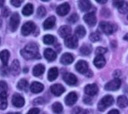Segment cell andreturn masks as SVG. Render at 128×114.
I'll return each mask as SVG.
<instances>
[{
    "mask_svg": "<svg viewBox=\"0 0 128 114\" xmlns=\"http://www.w3.org/2000/svg\"><path fill=\"white\" fill-rule=\"evenodd\" d=\"M94 64L97 68H102L106 65V59L103 55H97L94 58Z\"/></svg>",
    "mask_w": 128,
    "mask_h": 114,
    "instance_id": "cell-21",
    "label": "cell"
},
{
    "mask_svg": "<svg viewBox=\"0 0 128 114\" xmlns=\"http://www.w3.org/2000/svg\"><path fill=\"white\" fill-rule=\"evenodd\" d=\"M4 4H5V2L3 1V0H0V8L3 7Z\"/></svg>",
    "mask_w": 128,
    "mask_h": 114,
    "instance_id": "cell-50",
    "label": "cell"
},
{
    "mask_svg": "<svg viewBox=\"0 0 128 114\" xmlns=\"http://www.w3.org/2000/svg\"><path fill=\"white\" fill-rule=\"evenodd\" d=\"M76 69L78 73L86 74L88 72V64L84 61H79L76 64Z\"/></svg>",
    "mask_w": 128,
    "mask_h": 114,
    "instance_id": "cell-10",
    "label": "cell"
},
{
    "mask_svg": "<svg viewBox=\"0 0 128 114\" xmlns=\"http://www.w3.org/2000/svg\"><path fill=\"white\" fill-rule=\"evenodd\" d=\"M100 29L106 34L109 35L113 33L116 30H115V27L114 25L106 22V21H102L100 24Z\"/></svg>",
    "mask_w": 128,
    "mask_h": 114,
    "instance_id": "cell-3",
    "label": "cell"
},
{
    "mask_svg": "<svg viewBox=\"0 0 128 114\" xmlns=\"http://www.w3.org/2000/svg\"><path fill=\"white\" fill-rule=\"evenodd\" d=\"M124 40H126V41H128V33H127V34H126V35L124 36Z\"/></svg>",
    "mask_w": 128,
    "mask_h": 114,
    "instance_id": "cell-52",
    "label": "cell"
},
{
    "mask_svg": "<svg viewBox=\"0 0 128 114\" xmlns=\"http://www.w3.org/2000/svg\"><path fill=\"white\" fill-rule=\"evenodd\" d=\"M68 22L70 23V24H75L78 21V16L77 14H73L69 18H68Z\"/></svg>",
    "mask_w": 128,
    "mask_h": 114,
    "instance_id": "cell-38",
    "label": "cell"
},
{
    "mask_svg": "<svg viewBox=\"0 0 128 114\" xmlns=\"http://www.w3.org/2000/svg\"><path fill=\"white\" fill-rule=\"evenodd\" d=\"M78 100V95L76 92H70L65 97V103L68 106H72Z\"/></svg>",
    "mask_w": 128,
    "mask_h": 114,
    "instance_id": "cell-16",
    "label": "cell"
},
{
    "mask_svg": "<svg viewBox=\"0 0 128 114\" xmlns=\"http://www.w3.org/2000/svg\"><path fill=\"white\" fill-rule=\"evenodd\" d=\"M70 11V6L68 3H63L56 8V13L60 16H65Z\"/></svg>",
    "mask_w": 128,
    "mask_h": 114,
    "instance_id": "cell-12",
    "label": "cell"
},
{
    "mask_svg": "<svg viewBox=\"0 0 128 114\" xmlns=\"http://www.w3.org/2000/svg\"><path fill=\"white\" fill-rule=\"evenodd\" d=\"M44 56L48 61H53L56 58V54L51 48H47L44 51Z\"/></svg>",
    "mask_w": 128,
    "mask_h": 114,
    "instance_id": "cell-19",
    "label": "cell"
},
{
    "mask_svg": "<svg viewBox=\"0 0 128 114\" xmlns=\"http://www.w3.org/2000/svg\"><path fill=\"white\" fill-rule=\"evenodd\" d=\"M84 92L89 96H94L98 92V87L96 84H90L85 86Z\"/></svg>",
    "mask_w": 128,
    "mask_h": 114,
    "instance_id": "cell-13",
    "label": "cell"
},
{
    "mask_svg": "<svg viewBox=\"0 0 128 114\" xmlns=\"http://www.w3.org/2000/svg\"><path fill=\"white\" fill-rule=\"evenodd\" d=\"M84 21L90 27H94L96 24V18L94 12H90L84 16Z\"/></svg>",
    "mask_w": 128,
    "mask_h": 114,
    "instance_id": "cell-9",
    "label": "cell"
},
{
    "mask_svg": "<svg viewBox=\"0 0 128 114\" xmlns=\"http://www.w3.org/2000/svg\"><path fill=\"white\" fill-rule=\"evenodd\" d=\"M121 85V81L119 78H114L113 80L110 81L105 85V89L106 91H116Z\"/></svg>",
    "mask_w": 128,
    "mask_h": 114,
    "instance_id": "cell-5",
    "label": "cell"
},
{
    "mask_svg": "<svg viewBox=\"0 0 128 114\" xmlns=\"http://www.w3.org/2000/svg\"><path fill=\"white\" fill-rule=\"evenodd\" d=\"M91 3L88 0H84V1L78 2V7L82 12H88L91 8Z\"/></svg>",
    "mask_w": 128,
    "mask_h": 114,
    "instance_id": "cell-24",
    "label": "cell"
},
{
    "mask_svg": "<svg viewBox=\"0 0 128 114\" xmlns=\"http://www.w3.org/2000/svg\"><path fill=\"white\" fill-rule=\"evenodd\" d=\"M0 44H1V39H0Z\"/></svg>",
    "mask_w": 128,
    "mask_h": 114,
    "instance_id": "cell-56",
    "label": "cell"
},
{
    "mask_svg": "<svg viewBox=\"0 0 128 114\" xmlns=\"http://www.w3.org/2000/svg\"><path fill=\"white\" fill-rule=\"evenodd\" d=\"M92 48L89 45H84L80 48V52L84 56H88L91 53Z\"/></svg>",
    "mask_w": 128,
    "mask_h": 114,
    "instance_id": "cell-30",
    "label": "cell"
},
{
    "mask_svg": "<svg viewBox=\"0 0 128 114\" xmlns=\"http://www.w3.org/2000/svg\"><path fill=\"white\" fill-rule=\"evenodd\" d=\"M114 102V98L111 95H106L103 97L98 103V109L100 111L106 110L108 106H110Z\"/></svg>",
    "mask_w": 128,
    "mask_h": 114,
    "instance_id": "cell-2",
    "label": "cell"
},
{
    "mask_svg": "<svg viewBox=\"0 0 128 114\" xmlns=\"http://www.w3.org/2000/svg\"><path fill=\"white\" fill-rule=\"evenodd\" d=\"M22 13L25 16H30L33 13V6L32 4H27L22 10Z\"/></svg>",
    "mask_w": 128,
    "mask_h": 114,
    "instance_id": "cell-29",
    "label": "cell"
},
{
    "mask_svg": "<svg viewBox=\"0 0 128 114\" xmlns=\"http://www.w3.org/2000/svg\"><path fill=\"white\" fill-rule=\"evenodd\" d=\"M52 109L54 112L56 113H61L62 111V106L60 103L59 102H55L53 105H52Z\"/></svg>",
    "mask_w": 128,
    "mask_h": 114,
    "instance_id": "cell-33",
    "label": "cell"
},
{
    "mask_svg": "<svg viewBox=\"0 0 128 114\" xmlns=\"http://www.w3.org/2000/svg\"><path fill=\"white\" fill-rule=\"evenodd\" d=\"M35 29H36L35 24L32 21H28L23 25L21 28V33L23 36H27L30 33H32L35 30Z\"/></svg>",
    "mask_w": 128,
    "mask_h": 114,
    "instance_id": "cell-4",
    "label": "cell"
},
{
    "mask_svg": "<svg viewBox=\"0 0 128 114\" xmlns=\"http://www.w3.org/2000/svg\"><path fill=\"white\" fill-rule=\"evenodd\" d=\"M117 103L119 107L124 108L128 105V99L126 96H120L117 100Z\"/></svg>",
    "mask_w": 128,
    "mask_h": 114,
    "instance_id": "cell-28",
    "label": "cell"
},
{
    "mask_svg": "<svg viewBox=\"0 0 128 114\" xmlns=\"http://www.w3.org/2000/svg\"><path fill=\"white\" fill-rule=\"evenodd\" d=\"M38 113H39V109H38V108H32L26 114H38Z\"/></svg>",
    "mask_w": 128,
    "mask_h": 114,
    "instance_id": "cell-46",
    "label": "cell"
},
{
    "mask_svg": "<svg viewBox=\"0 0 128 114\" xmlns=\"http://www.w3.org/2000/svg\"><path fill=\"white\" fill-rule=\"evenodd\" d=\"M86 34V30L83 26H78L76 29V36L78 38H83Z\"/></svg>",
    "mask_w": 128,
    "mask_h": 114,
    "instance_id": "cell-32",
    "label": "cell"
},
{
    "mask_svg": "<svg viewBox=\"0 0 128 114\" xmlns=\"http://www.w3.org/2000/svg\"><path fill=\"white\" fill-rule=\"evenodd\" d=\"M74 61V58L73 56L70 54V53H65L63 54L60 58V62L61 64H64V65H68L70 64L73 62Z\"/></svg>",
    "mask_w": 128,
    "mask_h": 114,
    "instance_id": "cell-17",
    "label": "cell"
},
{
    "mask_svg": "<svg viewBox=\"0 0 128 114\" xmlns=\"http://www.w3.org/2000/svg\"><path fill=\"white\" fill-rule=\"evenodd\" d=\"M118 11L120 13H121V14L126 13L128 12V3L124 1L123 3L121 4V6L120 7H118Z\"/></svg>",
    "mask_w": 128,
    "mask_h": 114,
    "instance_id": "cell-35",
    "label": "cell"
},
{
    "mask_svg": "<svg viewBox=\"0 0 128 114\" xmlns=\"http://www.w3.org/2000/svg\"><path fill=\"white\" fill-rule=\"evenodd\" d=\"M23 1H19V0H13V1H11V4L14 7H20Z\"/></svg>",
    "mask_w": 128,
    "mask_h": 114,
    "instance_id": "cell-44",
    "label": "cell"
},
{
    "mask_svg": "<svg viewBox=\"0 0 128 114\" xmlns=\"http://www.w3.org/2000/svg\"><path fill=\"white\" fill-rule=\"evenodd\" d=\"M45 15H46V9H44V7H43V6L38 7V9L37 10V15L39 18H43Z\"/></svg>",
    "mask_w": 128,
    "mask_h": 114,
    "instance_id": "cell-37",
    "label": "cell"
},
{
    "mask_svg": "<svg viewBox=\"0 0 128 114\" xmlns=\"http://www.w3.org/2000/svg\"><path fill=\"white\" fill-rule=\"evenodd\" d=\"M50 91L55 96L58 97L65 91V88L60 84H55V85H53L50 86Z\"/></svg>",
    "mask_w": 128,
    "mask_h": 114,
    "instance_id": "cell-14",
    "label": "cell"
},
{
    "mask_svg": "<svg viewBox=\"0 0 128 114\" xmlns=\"http://www.w3.org/2000/svg\"><path fill=\"white\" fill-rule=\"evenodd\" d=\"M6 114H20V112H8Z\"/></svg>",
    "mask_w": 128,
    "mask_h": 114,
    "instance_id": "cell-53",
    "label": "cell"
},
{
    "mask_svg": "<svg viewBox=\"0 0 128 114\" xmlns=\"http://www.w3.org/2000/svg\"><path fill=\"white\" fill-rule=\"evenodd\" d=\"M55 22H56V18L54 16H51V17H49L48 18H47L44 24H43V27L44 30H50L51 29L54 24H55Z\"/></svg>",
    "mask_w": 128,
    "mask_h": 114,
    "instance_id": "cell-22",
    "label": "cell"
},
{
    "mask_svg": "<svg viewBox=\"0 0 128 114\" xmlns=\"http://www.w3.org/2000/svg\"><path fill=\"white\" fill-rule=\"evenodd\" d=\"M59 72H58V69L56 67H52L49 70L48 73V79L49 81L52 82L54 80H55L57 76H58Z\"/></svg>",
    "mask_w": 128,
    "mask_h": 114,
    "instance_id": "cell-25",
    "label": "cell"
},
{
    "mask_svg": "<svg viewBox=\"0 0 128 114\" xmlns=\"http://www.w3.org/2000/svg\"><path fill=\"white\" fill-rule=\"evenodd\" d=\"M8 89L7 83L5 81H0V93L6 92Z\"/></svg>",
    "mask_w": 128,
    "mask_h": 114,
    "instance_id": "cell-40",
    "label": "cell"
},
{
    "mask_svg": "<svg viewBox=\"0 0 128 114\" xmlns=\"http://www.w3.org/2000/svg\"><path fill=\"white\" fill-rule=\"evenodd\" d=\"M43 41L46 45H51L54 42L55 38L52 35H45L43 38Z\"/></svg>",
    "mask_w": 128,
    "mask_h": 114,
    "instance_id": "cell-34",
    "label": "cell"
},
{
    "mask_svg": "<svg viewBox=\"0 0 128 114\" xmlns=\"http://www.w3.org/2000/svg\"><path fill=\"white\" fill-rule=\"evenodd\" d=\"M44 85L38 82H33L30 85V90L32 93L38 94L43 91Z\"/></svg>",
    "mask_w": 128,
    "mask_h": 114,
    "instance_id": "cell-20",
    "label": "cell"
},
{
    "mask_svg": "<svg viewBox=\"0 0 128 114\" xmlns=\"http://www.w3.org/2000/svg\"><path fill=\"white\" fill-rule=\"evenodd\" d=\"M108 114H120V113H119V111L117 109H112L111 111L108 112Z\"/></svg>",
    "mask_w": 128,
    "mask_h": 114,
    "instance_id": "cell-49",
    "label": "cell"
},
{
    "mask_svg": "<svg viewBox=\"0 0 128 114\" xmlns=\"http://www.w3.org/2000/svg\"><path fill=\"white\" fill-rule=\"evenodd\" d=\"M44 102V99L42 97H38V98H36V99L34 100L33 103L35 105H36V104H42Z\"/></svg>",
    "mask_w": 128,
    "mask_h": 114,
    "instance_id": "cell-45",
    "label": "cell"
},
{
    "mask_svg": "<svg viewBox=\"0 0 128 114\" xmlns=\"http://www.w3.org/2000/svg\"><path fill=\"white\" fill-rule=\"evenodd\" d=\"M106 51H107V49L106 48H103V47H98L96 49V54L97 55H102Z\"/></svg>",
    "mask_w": 128,
    "mask_h": 114,
    "instance_id": "cell-41",
    "label": "cell"
},
{
    "mask_svg": "<svg viewBox=\"0 0 128 114\" xmlns=\"http://www.w3.org/2000/svg\"><path fill=\"white\" fill-rule=\"evenodd\" d=\"M123 2L124 1H113V5H114V6L118 8V7H120L121 6Z\"/></svg>",
    "mask_w": 128,
    "mask_h": 114,
    "instance_id": "cell-47",
    "label": "cell"
},
{
    "mask_svg": "<svg viewBox=\"0 0 128 114\" xmlns=\"http://www.w3.org/2000/svg\"><path fill=\"white\" fill-rule=\"evenodd\" d=\"M96 3H101V4H105V3H107V1H100V0H98V1H96Z\"/></svg>",
    "mask_w": 128,
    "mask_h": 114,
    "instance_id": "cell-51",
    "label": "cell"
},
{
    "mask_svg": "<svg viewBox=\"0 0 128 114\" xmlns=\"http://www.w3.org/2000/svg\"><path fill=\"white\" fill-rule=\"evenodd\" d=\"M2 18H0V27H2Z\"/></svg>",
    "mask_w": 128,
    "mask_h": 114,
    "instance_id": "cell-54",
    "label": "cell"
},
{
    "mask_svg": "<svg viewBox=\"0 0 128 114\" xmlns=\"http://www.w3.org/2000/svg\"><path fill=\"white\" fill-rule=\"evenodd\" d=\"M20 54L23 56V58L26 60L41 58V55L38 52V47L34 42H31L26 45L20 51Z\"/></svg>",
    "mask_w": 128,
    "mask_h": 114,
    "instance_id": "cell-1",
    "label": "cell"
},
{
    "mask_svg": "<svg viewBox=\"0 0 128 114\" xmlns=\"http://www.w3.org/2000/svg\"><path fill=\"white\" fill-rule=\"evenodd\" d=\"M72 114H88V111L81 107H76L72 109Z\"/></svg>",
    "mask_w": 128,
    "mask_h": 114,
    "instance_id": "cell-36",
    "label": "cell"
},
{
    "mask_svg": "<svg viewBox=\"0 0 128 114\" xmlns=\"http://www.w3.org/2000/svg\"><path fill=\"white\" fill-rule=\"evenodd\" d=\"M9 72H10V68H8L7 66H3L2 68H0V73L2 76L7 75Z\"/></svg>",
    "mask_w": 128,
    "mask_h": 114,
    "instance_id": "cell-42",
    "label": "cell"
},
{
    "mask_svg": "<svg viewBox=\"0 0 128 114\" xmlns=\"http://www.w3.org/2000/svg\"><path fill=\"white\" fill-rule=\"evenodd\" d=\"M24 73H27L28 69H27V68H26V69H24Z\"/></svg>",
    "mask_w": 128,
    "mask_h": 114,
    "instance_id": "cell-55",
    "label": "cell"
},
{
    "mask_svg": "<svg viewBox=\"0 0 128 114\" xmlns=\"http://www.w3.org/2000/svg\"><path fill=\"white\" fill-rule=\"evenodd\" d=\"M62 78H63L64 82H65L66 84H68L69 85H76V83L78 82L77 77L74 74L70 73H66L63 75Z\"/></svg>",
    "mask_w": 128,
    "mask_h": 114,
    "instance_id": "cell-8",
    "label": "cell"
},
{
    "mask_svg": "<svg viewBox=\"0 0 128 114\" xmlns=\"http://www.w3.org/2000/svg\"><path fill=\"white\" fill-rule=\"evenodd\" d=\"M9 15H10V10L7 7H4L2 10V15L4 18H7L9 16Z\"/></svg>",
    "mask_w": 128,
    "mask_h": 114,
    "instance_id": "cell-43",
    "label": "cell"
},
{
    "mask_svg": "<svg viewBox=\"0 0 128 114\" xmlns=\"http://www.w3.org/2000/svg\"><path fill=\"white\" fill-rule=\"evenodd\" d=\"M127 20H128V15H127Z\"/></svg>",
    "mask_w": 128,
    "mask_h": 114,
    "instance_id": "cell-57",
    "label": "cell"
},
{
    "mask_svg": "<svg viewBox=\"0 0 128 114\" xmlns=\"http://www.w3.org/2000/svg\"><path fill=\"white\" fill-rule=\"evenodd\" d=\"M20 24V16L18 13H14L12 15V16L11 17L10 21H9V27L10 30L12 32H14L17 30V29L18 28Z\"/></svg>",
    "mask_w": 128,
    "mask_h": 114,
    "instance_id": "cell-7",
    "label": "cell"
},
{
    "mask_svg": "<svg viewBox=\"0 0 128 114\" xmlns=\"http://www.w3.org/2000/svg\"><path fill=\"white\" fill-rule=\"evenodd\" d=\"M8 106L6 92L0 93V109H6Z\"/></svg>",
    "mask_w": 128,
    "mask_h": 114,
    "instance_id": "cell-27",
    "label": "cell"
},
{
    "mask_svg": "<svg viewBox=\"0 0 128 114\" xmlns=\"http://www.w3.org/2000/svg\"><path fill=\"white\" fill-rule=\"evenodd\" d=\"M28 86L29 84L26 79H20L18 83V88L21 91H27Z\"/></svg>",
    "mask_w": 128,
    "mask_h": 114,
    "instance_id": "cell-31",
    "label": "cell"
},
{
    "mask_svg": "<svg viewBox=\"0 0 128 114\" xmlns=\"http://www.w3.org/2000/svg\"><path fill=\"white\" fill-rule=\"evenodd\" d=\"M10 72L13 76H18L20 73V63L18 60H14L11 67H10Z\"/></svg>",
    "mask_w": 128,
    "mask_h": 114,
    "instance_id": "cell-18",
    "label": "cell"
},
{
    "mask_svg": "<svg viewBox=\"0 0 128 114\" xmlns=\"http://www.w3.org/2000/svg\"><path fill=\"white\" fill-rule=\"evenodd\" d=\"M10 53L8 50H3L0 52V59H1L3 66H7L9 60Z\"/></svg>",
    "mask_w": 128,
    "mask_h": 114,
    "instance_id": "cell-23",
    "label": "cell"
},
{
    "mask_svg": "<svg viewBox=\"0 0 128 114\" xmlns=\"http://www.w3.org/2000/svg\"><path fill=\"white\" fill-rule=\"evenodd\" d=\"M64 43H65V45L67 48L75 49L78 47V38L76 36L70 35L68 37L65 39Z\"/></svg>",
    "mask_w": 128,
    "mask_h": 114,
    "instance_id": "cell-6",
    "label": "cell"
},
{
    "mask_svg": "<svg viewBox=\"0 0 128 114\" xmlns=\"http://www.w3.org/2000/svg\"><path fill=\"white\" fill-rule=\"evenodd\" d=\"M71 27L67 26V25H65V26H62L61 27H60L59 30H58V34L59 36L61 37V38H66L68 37L70 33H71Z\"/></svg>",
    "mask_w": 128,
    "mask_h": 114,
    "instance_id": "cell-15",
    "label": "cell"
},
{
    "mask_svg": "<svg viewBox=\"0 0 128 114\" xmlns=\"http://www.w3.org/2000/svg\"><path fill=\"white\" fill-rule=\"evenodd\" d=\"M45 67L43 64H37L34 67L33 70H32V73L35 76H39L41 75H42L44 72Z\"/></svg>",
    "mask_w": 128,
    "mask_h": 114,
    "instance_id": "cell-26",
    "label": "cell"
},
{
    "mask_svg": "<svg viewBox=\"0 0 128 114\" xmlns=\"http://www.w3.org/2000/svg\"><path fill=\"white\" fill-rule=\"evenodd\" d=\"M84 101L85 103H88V104H91L92 102H91V99H88V97H84Z\"/></svg>",
    "mask_w": 128,
    "mask_h": 114,
    "instance_id": "cell-48",
    "label": "cell"
},
{
    "mask_svg": "<svg viewBox=\"0 0 128 114\" xmlns=\"http://www.w3.org/2000/svg\"><path fill=\"white\" fill-rule=\"evenodd\" d=\"M12 103L16 107H22L25 103V100L20 94L16 93L12 97Z\"/></svg>",
    "mask_w": 128,
    "mask_h": 114,
    "instance_id": "cell-11",
    "label": "cell"
},
{
    "mask_svg": "<svg viewBox=\"0 0 128 114\" xmlns=\"http://www.w3.org/2000/svg\"><path fill=\"white\" fill-rule=\"evenodd\" d=\"M90 39L91 40V42H96L97 41H99L100 39V35L96 33H93L90 35Z\"/></svg>",
    "mask_w": 128,
    "mask_h": 114,
    "instance_id": "cell-39",
    "label": "cell"
}]
</instances>
